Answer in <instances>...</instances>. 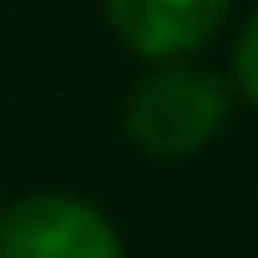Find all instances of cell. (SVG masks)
<instances>
[{"mask_svg": "<svg viewBox=\"0 0 258 258\" xmlns=\"http://www.w3.org/2000/svg\"><path fill=\"white\" fill-rule=\"evenodd\" d=\"M0 258H123V235L77 194H30L0 217Z\"/></svg>", "mask_w": 258, "mask_h": 258, "instance_id": "obj_2", "label": "cell"}, {"mask_svg": "<svg viewBox=\"0 0 258 258\" xmlns=\"http://www.w3.org/2000/svg\"><path fill=\"white\" fill-rule=\"evenodd\" d=\"M229 123V82L200 64H153L123 100V135L147 159H194Z\"/></svg>", "mask_w": 258, "mask_h": 258, "instance_id": "obj_1", "label": "cell"}, {"mask_svg": "<svg viewBox=\"0 0 258 258\" xmlns=\"http://www.w3.org/2000/svg\"><path fill=\"white\" fill-rule=\"evenodd\" d=\"M235 88H241V94L258 106V12L246 18L241 41H235Z\"/></svg>", "mask_w": 258, "mask_h": 258, "instance_id": "obj_4", "label": "cell"}, {"mask_svg": "<svg viewBox=\"0 0 258 258\" xmlns=\"http://www.w3.org/2000/svg\"><path fill=\"white\" fill-rule=\"evenodd\" d=\"M0 217H6V200H0Z\"/></svg>", "mask_w": 258, "mask_h": 258, "instance_id": "obj_5", "label": "cell"}, {"mask_svg": "<svg viewBox=\"0 0 258 258\" xmlns=\"http://www.w3.org/2000/svg\"><path fill=\"white\" fill-rule=\"evenodd\" d=\"M235 0H106V24L147 64H182L223 30Z\"/></svg>", "mask_w": 258, "mask_h": 258, "instance_id": "obj_3", "label": "cell"}]
</instances>
